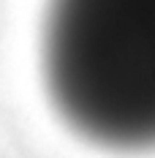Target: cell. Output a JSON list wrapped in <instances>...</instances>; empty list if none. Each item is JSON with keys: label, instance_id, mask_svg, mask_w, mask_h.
Segmentation results:
<instances>
[{"label": "cell", "instance_id": "6da1fadb", "mask_svg": "<svg viewBox=\"0 0 155 158\" xmlns=\"http://www.w3.org/2000/svg\"><path fill=\"white\" fill-rule=\"evenodd\" d=\"M44 71L82 136L155 147V0H49Z\"/></svg>", "mask_w": 155, "mask_h": 158}]
</instances>
